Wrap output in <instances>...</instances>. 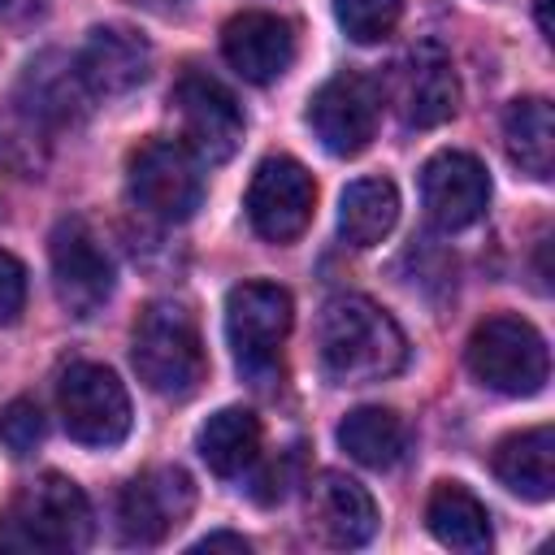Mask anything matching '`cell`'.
I'll list each match as a JSON object with an SVG mask.
<instances>
[{"label": "cell", "mask_w": 555, "mask_h": 555, "mask_svg": "<svg viewBox=\"0 0 555 555\" xmlns=\"http://www.w3.org/2000/svg\"><path fill=\"white\" fill-rule=\"evenodd\" d=\"M377 117H382V87L356 69L325 78L308 100V126L330 156H360L377 134Z\"/></svg>", "instance_id": "cell-8"}, {"label": "cell", "mask_w": 555, "mask_h": 555, "mask_svg": "<svg viewBox=\"0 0 555 555\" xmlns=\"http://www.w3.org/2000/svg\"><path fill=\"white\" fill-rule=\"evenodd\" d=\"M403 0H334V17L347 39L356 43H382L399 26Z\"/></svg>", "instance_id": "cell-24"}, {"label": "cell", "mask_w": 555, "mask_h": 555, "mask_svg": "<svg viewBox=\"0 0 555 555\" xmlns=\"http://www.w3.org/2000/svg\"><path fill=\"white\" fill-rule=\"evenodd\" d=\"M533 13H538V30L546 39H555V22H551V0H533Z\"/></svg>", "instance_id": "cell-28"}, {"label": "cell", "mask_w": 555, "mask_h": 555, "mask_svg": "<svg viewBox=\"0 0 555 555\" xmlns=\"http://www.w3.org/2000/svg\"><path fill=\"white\" fill-rule=\"evenodd\" d=\"M221 56L230 61V69L238 78H247V82H273L295 61V30H291L286 17L264 13V9L234 13L221 26Z\"/></svg>", "instance_id": "cell-15"}, {"label": "cell", "mask_w": 555, "mask_h": 555, "mask_svg": "<svg viewBox=\"0 0 555 555\" xmlns=\"http://www.w3.org/2000/svg\"><path fill=\"white\" fill-rule=\"evenodd\" d=\"M317 360L334 386H369L403 369L408 338L364 295H334L317 321Z\"/></svg>", "instance_id": "cell-1"}, {"label": "cell", "mask_w": 555, "mask_h": 555, "mask_svg": "<svg viewBox=\"0 0 555 555\" xmlns=\"http://www.w3.org/2000/svg\"><path fill=\"white\" fill-rule=\"evenodd\" d=\"M195 447L217 477H238L260 460V421L247 408H221L199 425Z\"/></svg>", "instance_id": "cell-21"}, {"label": "cell", "mask_w": 555, "mask_h": 555, "mask_svg": "<svg viewBox=\"0 0 555 555\" xmlns=\"http://www.w3.org/2000/svg\"><path fill=\"white\" fill-rule=\"evenodd\" d=\"M173 113H178V126H182V143L191 147L195 160L204 165H221L238 152L243 143V108L238 100L208 74L199 69H186L178 82H173Z\"/></svg>", "instance_id": "cell-10"}, {"label": "cell", "mask_w": 555, "mask_h": 555, "mask_svg": "<svg viewBox=\"0 0 555 555\" xmlns=\"http://www.w3.org/2000/svg\"><path fill=\"white\" fill-rule=\"evenodd\" d=\"M421 199L438 230L473 225L490 204V178L468 152H438L421 169Z\"/></svg>", "instance_id": "cell-14"}, {"label": "cell", "mask_w": 555, "mask_h": 555, "mask_svg": "<svg viewBox=\"0 0 555 555\" xmlns=\"http://www.w3.org/2000/svg\"><path fill=\"white\" fill-rule=\"evenodd\" d=\"M317 208V182L295 156H264L247 186L251 230L269 243H291L308 230Z\"/></svg>", "instance_id": "cell-12"}, {"label": "cell", "mask_w": 555, "mask_h": 555, "mask_svg": "<svg viewBox=\"0 0 555 555\" xmlns=\"http://www.w3.org/2000/svg\"><path fill=\"white\" fill-rule=\"evenodd\" d=\"M61 425L82 447H117L130 434V395L104 364L74 360L56 382Z\"/></svg>", "instance_id": "cell-7"}, {"label": "cell", "mask_w": 555, "mask_h": 555, "mask_svg": "<svg viewBox=\"0 0 555 555\" xmlns=\"http://www.w3.org/2000/svg\"><path fill=\"white\" fill-rule=\"evenodd\" d=\"M195 507V486L178 464L139 473L117 494V533L130 546H160Z\"/></svg>", "instance_id": "cell-11"}, {"label": "cell", "mask_w": 555, "mask_h": 555, "mask_svg": "<svg viewBox=\"0 0 555 555\" xmlns=\"http://www.w3.org/2000/svg\"><path fill=\"white\" fill-rule=\"evenodd\" d=\"M494 477L533 503H546L555 494V429L533 425L494 447Z\"/></svg>", "instance_id": "cell-18"}, {"label": "cell", "mask_w": 555, "mask_h": 555, "mask_svg": "<svg viewBox=\"0 0 555 555\" xmlns=\"http://www.w3.org/2000/svg\"><path fill=\"white\" fill-rule=\"evenodd\" d=\"M0 442L9 455H30L43 442V412L35 399H9L0 408Z\"/></svg>", "instance_id": "cell-25"}, {"label": "cell", "mask_w": 555, "mask_h": 555, "mask_svg": "<svg viewBox=\"0 0 555 555\" xmlns=\"http://www.w3.org/2000/svg\"><path fill=\"white\" fill-rule=\"evenodd\" d=\"M399 221V191L390 178H356L338 199V234L347 247H377Z\"/></svg>", "instance_id": "cell-20"}, {"label": "cell", "mask_w": 555, "mask_h": 555, "mask_svg": "<svg viewBox=\"0 0 555 555\" xmlns=\"http://www.w3.org/2000/svg\"><path fill=\"white\" fill-rule=\"evenodd\" d=\"M126 186L134 208L156 221H186L204 199V173L186 143L178 139H147L130 152Z\"/></svg>", "instance_id": "cell-6"}, {"label": "cell", "mask_w": 555, "mask_h": 555, "mask_svg": "<svg viewBox=\"0 0 555 555\" xmlns=\"http://www.w3.org/2000/svg\"><path fill=\"white\" fill-rule=\"evenodd\" d=\"M308 525L330 546H364L377 533V503L356 477L325 468L308 481Z\"/></svg>", "instance_id": "cell-16"}, {"label": "cell", "mask_w": 555, "mask_h": 555, "mask_svg": "<svg viewBox=\"0 0 555 555\" xmlns=\"http://www.w3.org/2000/svg\"><path fill=\"white\" fill-rule=\"evenodd\" d=\"M195 551H247V538L238 533H208L195 542Z\"/></svg>", "instance_id": "cell-27"}, {"label": "cell", "mask_w": 555, "mask_h": 555, "mask_svg": "<svg viewBox=\"0 0 555 555\" xmlns=\"http://www.w3.org/2000/svg\"><path fill=\"white\" fill-rule=\"evenodd\" d=\"M130 360H134L139 382L165 399H186L204 382V369H208L199 325L173 299H156L139 312Z\"/></svg>", "instance_id": "cell-3"}, {"label": "cell", "mask_w": 555, "mask_h": 555, "mask_svg": "<svg viewBox=\"0 0 555 555\" xmlns=\"http://www.w3.org/2000/svg\"><path fill=\"white\" fill-rule=\"evenodd\" d=\"M503 147L512 156V165L538 182L551 178L555 169V113L542 95H525L512 100L503 113Z\"/></svg>", "instance_id": "cell-19"}, {"label": "cell", "mask_w": 555, "mask_h": 555, "mask_svg": "<svg viewBox=\"0 0 555 555\" xmlns=\"http://www.w3.org/2000/svg\"><path fill=\"white\" fill-rule=\"evenodd\" d=\"M425 525L451 551H486L490 546V512L460 481H438L434 486V494L425 503Z\"/></svg>", "instance_id": "cell-22"}, {"label": "cell", "mask_w": 555, "mask_h": 555, "mask_svg": "<svg viewBox=\"0 0 555 555\" xmlns=\"http://www.w3.org/2000/svg\"><path fill=\"white\" fill-rule=\"evenodd\" d=\"M291 321H295V308H291V295L282 286L238 282L225 295V338H230L234 364L256 382L273 377L282 343L291 334Z\"/></svg>", "instance_id": "cell-5"}, {"label": "cell", "mask_w": 555, "mask_h": 555, "mask_svg": "<svg viewBox=\"0 0 555 555\" xmlns=\"http://www.w3.org/2000/svg\"><path fill=\"white\" fill-rule=\"evenodd\" d=\"M48 260H52V291L69 317H91L104 308V299L113 295V264L100 238L78 217L56 221L48 238Z\"/></svg>", "instance_id": "cell-13"}, {"label": "cell", "mask_w": 555, "mask_h": 555, "mask_svg": "<svg viewBox=\"0 0 555 555\" xmlns=\"http://www.w3.org/2000/svg\"><path fill=\"white\" fill-rule=\"evenodd\" d=\"M82 87L91 95H126L134 91L152 69V48L130 26H95L74 61Z\"/></svg>", "instance_id": "cell-17"}, {"label": "cell", "mask_w": 555, "mask_h": 555, "mask_svg": "<svg viewBox=\"0 0 555 555\" xmlns=\"http://www.w3.org/2000/svg\"><path fill=\"white\" fill-rule=\"evenodd\" d=\"M26 308V269L9 251H0V325H13Z\"/></svg>", "instance_id": "cell-26"}, {"label": "cell", "mask_w": 555, "mask_h": 555, "mask_svg": "<svg viewBox=\"0 0 555 555\" xmlns=\"http://www.w3.org/2000/svg\"><path fill=\"white\" fill-rule=\"evenodd\" d=\"M338 447L364 468H390L408 451V429L390 408H356L338 425Z\"/></svg>", "instance_id": "cell-23"}, {"label": "cell", "mask_w": 555, "mask_h": 555, "mask_svg": "<svg viewBox=\"0 0 555 555\" xmlns=\"http://www.w3.org/2000/svg\"><path fill=\"white\" fill-rule=\"evenodd\" d=\"M386 100L412 130H434L460 108V82L451 69V56L438 43L408 48L390 74H386Z\"/></svg>", "instance_id": "cell-9"}, {"label": "cell", "mask_w": 555, "mask_h": 555, "mask_svg": "<svg viewBox=\"0 0 555 555\" xmlns=\"http://www.w3.org/2000/svg\"><path fill=\"white\" fill-rule=\"evenodd\" d=\"M87 542H91V503L61 473L35 477L9 503V512L0 520V546L4 551L65 555V551H82Z\"/></svg>", "instance_id": "cell-2"}, {"label": "cell", "mask_w": 555, "mask_h": 555, "mask_svg": "<svg viewBox=\"0 0 555 555\" xmlns=\"http://www.w3.org/2000/svg\"><path fill=\"white\" fill-rule=\"evenodd\" d=\"M464 360H468V373L499 395H538L551 373L542 334L529 321L507 317V312L486 317L468 334Z\"/></svg>", "instance_id": "cell-4"}]
</instances>
